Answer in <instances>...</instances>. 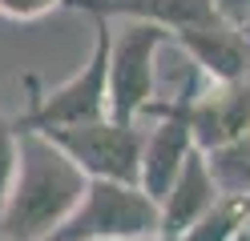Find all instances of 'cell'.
Segmentation results:
<instances>
[{"label":"cell","mask_w":250,"mask_h":241,"mask_svg":"<svg viewBox=\"0 0 250 241\" xmlns=\"http://www.w3.org/2000/svg\"><path fill=\"white\" fill-rule=\"evenodd\" d=\"M186 56H190L202 73L218 85H234V80H246L250 76V40L242 28L234 24H202V28H186L174 37Z\"/></svg>","instance_id":"ba28073f"},{"label":"cell","mask_w":250,"mask_h":241,"mask_svg":"<svg viewBox=\"0 0 250 241\" xmlns=\"http://www.w3.org/2000/svg\"><path fill=\"white\" fill-rule=\"evenodd\" d=\"M162 237V205L142 185L89 181L81 205L49 241H149Z\"/></svg>","instance_id":"7a4b0ae2"},{"label":"cell","mask_w":250,"mask_h":241,"mask_svg":"<svg viewBox=\"0 0 250 241\" xmlns=\"http://www.w3.org/2000/svg\"><path fill=\"white\" fill-rule=\"evenodd\" d=\"M206 161H210V173L222 189V197H250V133L206 153Z\"/></svg>","instance_id":"30bf717a"},{"label":"cell","mask_w":250,"mask_h":241,"mask_svg":"<svg viewBox=\"0 0 250 241\" xmlns=\"http://www.w3.org/2000/svg\"><path fill=\"white\" fill-rule=\"evenodd\" d=\"M65 8L89 12L93 20H146L178 37L186 28L214 24L218 12L210 0H65Z\"/></svg>","instance_id":"52a82bcc"},{"label":"cell","mask_w":250,"mask_h":241,"mask_svg":"<svg viewBox=\"0 0 250 241\" xmlns=\"http://www.w3.org/2000/svg\"><path fill=\"white\" fill-rule=\"evenodd\" d=\"M174 32L146 20H109V117L137 125L153 109V76L158 53Z\"/></svg>","instance_id":"3957f363"},{"label":"cell","mask_w":250,"mask_h":241,"mask_svg":"<svg viewBox=\"0 0 250 241\" xmlns=\"http://www.w3.org/2000/svg\"><path fill=\"white\" fill-rule=\"evenodd\" d=\"M44 137H53L77 161V169L89 181H117V185H137L142 181L146 133L137 125L105 117V121L73 125V129H49Z\"/></svg>","instance_id":"5b68a950"},{"label":"cell","mask_w":250,"mask_h":241,"mask_svg":"<svg viewBox=\"0 0 250 241\" xmlns=\"http://www.w3.org/2000/svg\"><path fill=\"white\" fill-rule=\"evenodd\" d=\"M194 96V80L186 96H174L169 105H153L146 117H158V129L146 133V149H142V193H149L153 201H166V193L174 189L178 173L186 165L198 145H194V133H190V121H186V101Z\"/></svg>","instance_id":"8992f818"},{"label":"cell","mask_w":250,"mask_h":241,"mask_svg":"<svg viewBox=\"0 0 250 241\" xmlns=\"http://www.w3.org/2000/svg\"><path fill=\"white\" fill-rule=\"evenodd\" d=\"M214 12H218V20L222 24H234V28H246L250 20V0H210Z\"/></svg>","instance_id":"5bb4252c"},{"label":"cell","mask_w":250,"mask_h":241,"mask_svg":"<svg viewBox=\"0 0 250 241\" xmlns=\"http://www.w3.org/2000/svg\"><path fill=\"white\" fill-rule=\"evenodd\" d=\"M250 225V197H222L190 233L178 241H234Z\"/></svg>","instance_id":"8fae6325"},{"label":"cell","mask_w":250,"mask_h":241,"mask_svg":"<svg viewBox=\"0 0 250 241\" xmlns=\"http://www.w3.org/2000/svg\"><path fill=\"white\" fill-rule=\"evenodd\" d=\"M105 117H109V20H97L93 56L61 89L33 93L28 109L17 117V129L49 133V129H73V125H89Z\"/></svg>","instance_id":"277c9868"},{"label":"cell","mask_w":250,"mask_h":241,"mask_svg":"<svg viewBox=\"0 0 250 241\" xmlns=\"http://www.w3.org/2000/svg\"><path fill=\"white\" fill-rule=\"evenodd\" d=\"M218 201H222V189H218L214 173H210V161H206L202 149H194L190 157H186L174 189H169L166 201H162V237L190 233Z\"/></svg>","instance_id":"9c48e42d"},{"label":"cell","mask_w":250,"mask_h":241,"mask_svg":"<svg viewBox=\"0 0 250 241\" xmlns=\"http://www.w3.org/2000/svg\"><path fill=\"white\" fill-rule=\"evenodd\" d=\"M234 241H250V225H246V229H242L238 237H234Z\"/></svg>","instance_id":"9a60e30c"},{"label":"cell","mask_w":250,"mask_h":241,"mask_svg":"<svg viewBox=\"0 0 250 241\" xmlns=\"http://www.w3.org/2000/svg\"><path fill=\"white\" fill-rule=\"evenodd\" d=\"M85 189L89 177L53 137L21 129L17 177L0 213V241H49L73 217Z\"/></svg>","instance_id":"6da1fadb"},{"label":"cell","mask_w":250,"mask_h":241,"mask_svg":"<svg viewBox=\"0 0 250 241\" xmlns=\"http://www.w3.org/2000/svg\"><path fill=\"white\" fill-rule=\"evenodd\" d=\"M57 4H65V0H0V12L12 16V20H33V16L49 12Z\"/></svg>","instance_id":"4fadbf2b"},{"label":"cell","mask_w":250,"mask_h":241,"mask_svg":"<svg viewBox=\"0 0 250 241\" xmlns=\"http://www.w3.org/2000/svg\"><path fill=\"white\" fill-rule=\"evenodd\" d=\"M149 241H178V237H149Z\"/></svg>","instance_id":"2e32d148"},{"label":"cell","mask_w":250,"mask_h":241,"mask_svg":"<svg viewBox=\"0 0 250 241\" xmlns=\"http://www.w3.org/2000/svg\"><path fill=\"white\" fill-rule=\"evenodd\" d=\"M17 149H21V129H17V121H8L0 112V213H4L12 177H17Z\"/></svg>","instance_id":"7c38bea8"}]
</instances>
